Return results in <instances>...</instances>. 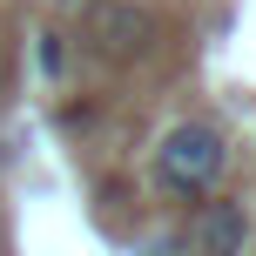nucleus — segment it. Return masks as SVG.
Returning <instances> with one entry per match:
<instances>
[{"instance_id":"obj_2","label":"nucleus","mask_w":256,"mask_h":256,"mask_svg":"<svg viewBox=\"0 0 256 256\" xmlns=\"http://www.w3.org/2000/svg\"><path fill=\"white\" fill-rule=\"evenodd\" d=\"M250 243V202L243 196H209L189 222V256H243Z\"/></svg>"},{"instance_id":"obj_3","label":"nucleus","mask_w":256,"mask_h":256,"mask_svg":"<svg viewBox=\"0 0 256 256\" xmlns=\"http://www.w3.org/2000/svg\"><path fill=\"white\" fill-rule=\"evenodd\" d=\"M34 54H40V74H48V81H61V74H68V40L54 34V27L40 34V48H34Z\"/></svg>"},{"instance_id":"obj_1","label":"nucleus","mask_w":256,"mask_h":256,"mask_svg":"<svg viewBox=\"0 0 256 256\" xmlns=\"http://www.w3.org/2000/svg\"><path fill=\"white\" fill-rule=\"evenodd\" d=\"M222 176H230V135L216 122L189 115L155 142V189L168 202H209L222 189Z\"/></svg>"}]
</instances>
